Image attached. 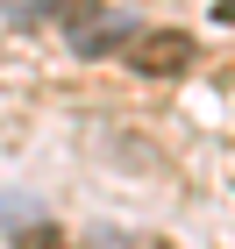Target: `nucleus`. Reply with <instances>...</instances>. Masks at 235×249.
<instances>
[{
  "label": "nucleus",
  "instance_id": "f257e3e1",
  "mask_svg": "<svg viewBox=\"0 0 235 249\" xmlns=\"http://www.w3.org/2000/svg\"><path fill=\"white\" fill-rule=\"evenodd\" d=\"M121 64L143 71V78H178L193 64V36H178V29H143V36L121 50Z\"/></svg>",
  "mask_w": 235,
  "mask_h": 249
},
{
  "label": "nucleus",
  "instance_id": "f03ea898",
  "mask_svg": "<svg viewBox=\"0 0 235 249\" xmlns=\"http://www.w3.org/2000/svg\"><path fill=\"white\" fill-rule=\"evenodd\" d=\"M15 249H64V242H57V228H43V221H21V228H15Z\"/></svg>",
  "mask_w": 235,
  "mask_h": 249
},
{
  "label": "nucleus",
  "instance_id": "7ed1b4c3",
  "mask_svg": "<svg viewBox=\"0 0 235 249\" xmlns=\"http://www.w3.org/2000/svg\"><path fill=\"white\" fill-rule=\"evenodd\" d=\"M214 15H221V21H235V0H221V7H214Z\"/></svg>",
  "mask_w": 235,
  "mask_h": 249
}]
</instances>
